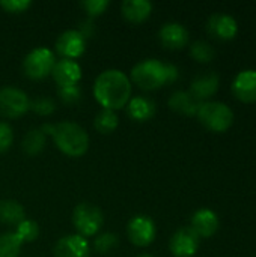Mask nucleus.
<instances>
[{
    "label": "nucleus",
    "instance_id": "nucleus-11",
    "mask_svg": "<svg viewBox=\"0 0 256 257\" xmlns=\"http://www.w3.org/2000/svg\"><path fill=\"white\" fill-rule=\"evenodd\" d=\"M231 89L238 101L246 104L256 102V69H244L238 72Z\"/></svg>",
    "mask_w": 256,
    "mask_h": 257
},
{
    "label": "nucleus",
    "instance_id": "nucleus-21",
    "mask_svg": "<svg viewBox=\"0 0 256 257\" xmlns=\"http://www.w3.org/2000/svg\"><path fill=\"white\" fill-rule=\"evenodd\" d=\"M26 220L24 208L17 200H0V221L8 226H18Z\"/></svg>",
    "mask_w": 256,
    "mask_h": 257
},
{
    "label": "nucleus",
    "instance_id": "nucleus-22",
    "mask_svg": "<svg viewBox=\"0 0 256 257\" xmlns=\"http://www.w3.org/2000/svg\"><path fill=\"white\" fill-rule=\"evenodd\" d=\"M119 119L116 111L109 110V108H101L94 120V126L98 133L101 134H112L118 128Z\"/></svg>",
    "mask_w": 256,
    "mask_h": 257
},
{
    "label": "nucleus",
    "instance_id": "nucleus-5",
    "mask_svg": "<svg viewBox=\"0 0 256 257\" xmlns=\"http://www.w3.org/2000/svg\"><path fill=\"white\" fill-rule=\"evenodd\" d=\"M104 217L100 208L92 203H80L74 208L72 212V224L77 229V235L88 238L94 236L103 227Z\"/></svg>",
    "mask_w": 256,
    "mask_h": 257
},
{
    "label": "nucleus",
    "instance_id": "nucleus-32",
    "mask_svg": "<svg viewBox=\"0 0 256 257\" xmlns=\"http://www.w3.org/2000/svg\"><path fill=\"white\" fill-rule=\"evenodd\" d=\"M12 140H14L12 128L6 122H2L0 120V155L5 154L11 148Z\"/></svg>",
    "mask_w": 256,
    "mask_h": 257
},
{
    "label": "nucleus",
    "instance_id": "nucleus-19",
    "mask_svg": "<svg viewBox=\"0 0 256 257\" xmlns=\"http://www.w3.org/2000/svg\"><path fill=\"white\" fill-rule=\"evenodd\" d=\"M127 113L133 120L146 122L155 114V104L146 96H134L127 104Z\"/></svg>",
    "mask_w": 256,
    "mask_h": 257
},
{
    "label": "nucleus",
    "instance_id": "nucleus-27",
    "mask_svg": "<svg viewBox=\"0 0 256 257\" xmlns=\"http://www.w3.org/2000/svg\"><path fill=\"white\" fill-rule=\"evenodd\" d=\"M116 245H118V236L113 233H101L94 241V248L100 254H109L116 248Z\"/></svg>",
    "mask_w": 256,
    "mask_h": 257
},
{
    "label": "nucleus",
    "instance_id": "nucleus-31",
    "mask_svg": "<svg viewBox=\"0 0 256 257\" xmlns=\"http://www.w3.org/2000/svg\"><path fill=\"white\" fill-rule=\"evenodd\" d=\"M80 6L88 12L89 17H97L106 11V8L109 6V2L107 0H83Z\"/></svg>",
    "mask_w": 256,
    "mask_h": 257
},
{
    "label": "nucleus",
    "instance_id": "nucleus-26",
    "mask_svg": "<svg viewBox=\"0 0 256 257\" xmlns=\"http://www.w3.org/2000/svg\"><path fill=\"white\" fill-rule=\"evenodd\" d=\"M17 236L21 239V242H32L39 236V226L33 220H23L15 230Z\"/></svg>",
    "mask_w": 256,
    "mask_h": 257
},
{
    "label": "nucleus",
    "instance_id": "nucleus-20",
    "mask_svg": "<svg viewBox=\"0 0 256 257\" xmlns=\"http://www.w3.org/2000/svg\"><path fill=\"white\" fill-rule=\"evenodd\" d=\"M199 104L189 90H177L169 98V107L184 116H196Z\"/></svg>",
    "mask_w": 256,
    "mask_h": 257
},
{
    "label": "nucleus",
    "instance_id": "nucleus-3",
    "mask_svg": "<svg viewBox=\"0 0 256 257\" xmlns=\"http://www.w3.org/2000/svg\"><path fill=\"white\" fill-rule=\"evenodd\" d=\"M180 71L172 63H163L157 59H146L139 62L131 69V80L143 90H155L169 83H174Z\"/></svg>",
    "mask_w": 256,
    "mask_h": 257
},
{
    "label": "nucleus",
    "instance_id": "nucleus-28",
    "mask_svg": "<svg viewBox=\"0 0 256 257\" xmlns=\"http://www.w3.org/2000/svg\"><path fill=\"white\" fill-rule=\"evenodd\" d=\"M54 108H56V104L48 96H38L33 101H30V105H29V110H32L33 113L39 116H48L54 111Z\"/></svg>",
    "mask_w": 256,
    "mask_h": 257
},
{
    "label": "nucleus",
    "instance_id": "nucleus-29",
    "mask_svg": "<svg viewBox=\"0 0 256 257\" xmlns=\"http://www.w3.org/2000/svg\"><path fill=\"white\" fill-rule=\"evenodd\" d=\"M57 95L62 99V102L71 105V104H77L81 98V90L78 87V84L75 86H66V87H59L57 89Z\"/></svg>",
    "mask_w": 256,
    "mask_h": 257
},
{
    "label": "nucleus",
    "instance_id": "nucleus-24",
    "mask_svg": "<svg viewBox=\"0 0 256 257\" xmlns=\"http://www.w3.org/2000/svg\"><path fill=\"white\" fill-rule=\"evenodd\" d=\"M21 245L23 242L15 232L0 235V257H18Z\"/></svg>",
    "mask_w": 256,
    "mask_h": 257
},
{
    "label": "nucleus",
    "instance_id": "nucleus-30",
    "mask_svg": "<svg viewBox=\"0 0 256 257\" xmlns=\"http://www.w3.org/2000/svg\"><path fill=\"white\" fill-rule=\"evenodd\" d=\"M32 6L30 0H2L0 8L9 14H21Z\"/></svg>",
    "mask_w": 256,
    "mask_h": 257
},
{
    "label": "nucleus",
    "instance_id": "nucleus-12",
    "mask_svg": "<svg viewBox=\"0 0 256 257\" xmlns=\"http://www.w3.org/2000/svg\"><path fill=\"white\" fill-rule=\"evenodd\" d=\"M207 30L217 39L231 41L238 33V23L232 15L228 14H214L208 18Z\"/></svg>",
    "mask_w": 256,
    "mask_h": 257
},
{
    "label": "nucleus",
    "instance_id": "nucleus-13",
    "mask_svg": "<svg viewBox=\"0 0 256 257\" xmlns=\"http://www.w3.org/2000/svg\"><path fill=\"white\" fill-rule=\"evenodd\" d=\"M219 86H220L219 75L216 72H207V74L198 75L192 81L189 92L198 102H205V101H210V98L217 93Z\"/></svg>",
    "mask_w": 256,
    "mask_h": 257
},
{
    "label": "nucleus",
    "instance_id": "nucleus-25",
    "mask_svg": "<svg viewBox=\"0 0 256 257\" xmlns=\"http://www.w3.org/2000/svg\"><path fill=\"white\" fill-rule=\"evenodd\" d=\"M190 54H192V57L196 62H201V63H208L216 56L214 48L207 41H196V42H193L192 47H190Z\"/></svg>",
    "mask_w": 256,
    "mask_h": 257
},
{
    "label": "nucleus",
    "instance_id": "nucleus-17",
    "mask_svg": "<svg viewBox=\"0 0 256 257\" xmlns=\"http://www.w3.org/2000/svg\"><path fill=\"white\" fill-rule=\"evenodd\" d=\"M160 42L169 50H180L189 42V30L180 23H166L158 32Z\"/></svg>",
    "mask_w": 256,
    "mask_h": 257
},
{
    "label": "nucleus",
    "instance_id": "nucleus-14",
    "mask_svg": "<svg viewBox=\"0 0 256 257\" xmlns=\"http://www.w3.org/2000/svg\"><path fill=\"white\" fill-rule=\"evenodd\" d=\"M53 257H89V242L80 235H68L57 241Z\"/></svg>",
    "mask_w": 256,
    "mask_h": 257
},
{
    "label": "nucleus",
    "instance_id": "nucleus-2",
    "mask_svg": "<svg viewBox=\"0 0 256 257\" xmlns=\"http://www.w3.org/2000/svg\"><path fill=\"white\" fill-rule=\"evenodd\" d=\"M41 131L45 136L50 134L57 149L68 157H83L89 149V136L78 123L60 122L56 125H44Z\"/></svg>",
    "mask_w": 256,
    "mask_h": 257
},
{
    "label": "nucleus",
    "instance_id": "nucleus-8",
    "mask_svg": "<svg viewBox=\"0 0 256 257\" xmlns=\"http://www.w3.org/2000/svg\"><path fill=\"white\" fill-rule=\"evenodd\" d=\"M128 239L137 247H148L154 242L157 229L155 223L148 215H136L127 226Z\"/></svg>",
    "mask_w": 256,
    "mask_h": 257
},
{
    "label": "nucleus",
    "instance_id": "nucleus-15",
    "mask_svg": "<svg viewBox=\"0 0 256 257\" xmlns=\"http://www.w3.org/2000/svg\"><path fill=\"white\" fill-rule=\"evenodd\" d=\"M51 75L59 87L75 86L81 78V68L75 60L60 59L54 63Z\"/></svg>",
    "mask_w": 256,
    "mask_h": 257
},
{
    "label": "nucleus",
    "instance_id": "nucleus-9",
    "mask_svg": "<svg viewBox=\"0 0 256 257\" xmlns=\"http://www.w3.org/2000/svg\"><path fill=\"white\" fill-rule=\"evenodd\" d=\"M199 244H201V238L189 226V227H181L174 233L169 247L175 257H192L198 253Z\"/></svg>",
    "mask_w": 256,
    "mask_h": 257
},
{
    "label": "nucleus",
    "instance_id": "nucleus-10",
    "mask_svg": "<svg viewBox=\"0 0 256 257\" xmlns=\"http://www.w3.org/2000/svg\"><path fill=\"white\" fill-rule=\"evenodd\" d=\"M86 50V38L80 33V30L69 29L59 35L56 41V51L62 56V59L74 60L80 57Z\"/></svg>",
    "mask_w": 256,
    "mask_h": 257
},
{
    "label": "nucleus",
    "instance_id": "nucleus-7",
    "mask_svg": "<svg viewBox=\"0 0 256 257\" xmlns=\"http://www.w3.org/2000/svg\"><path fill=\"white\" fill-rule=\"evenodd\" d=\"M30 99L21 89L5 86L0 89V116L5 119H17L29 111Z\"/></svg>",
    "mask_w": 256,
    "mask_h": 257
},
{
    "label": "nucleus",
    "instance_id": "nucleus-18",
    "mask_svg": "<svg viewBox=\"0 0 256 257\" xmlns=\"http://www.w3.org/2000/svg\"><path fill=\"white\" fill-rule=\"evenodd\" d=\"M121 12L130 23H143L152 12V5L148 0H125L121 5Z\"/></svg>",
    "mask_w": 256,
    "mask_h": 257
},
{
    "label": "nucleus",
    "instance_id": "nucleus-33",
    "mask_svg": "<svg viewBox=\"0 0 256 257\" xmlns=\"http://www.w3.org/2000/svg\"><path fill=\"white\" fill-rule=\"evenodd\" d=\"M137 257H154V256H151V254H139Z\"/></svg>",
    "mask_w": 256,
    "mask_h": 257
},
{
    "label": "nucleus",
    "instance_id": "nucleus-4",
    "mask_svg": "<svg viewBox=\"0 0 256 257\" xmlns=\"http://www.w3.org/2000/svg\"><path fill=\"white\" fill-rule=\"evenodd\" d=\"M196 117L207 130L213 133H225L234 123V111L228 104L220 101L201 102Z\"/></svg>",
    "mask_w": 256,
    "mask_h": 257
},
{
    "label": "nucleus",
    "instance_id": "nucleus-16",
    "mask_svg": "<svg viewBox=\"0 0 256 257\" xmlns=\"http://www.w3.org/2000/svg\"><path fill=\"white\" fill-rule=\"evenodd\" d=\"M220 221L217 214L213 209H198L193 217H192V224L190 227L195 230V233L199 238H211L213 235H216V232L219 230Z\"/></svg>",
    "mask_w": 256,
    "mask_h": 257
},
{
    "label": "nucleus",
    "instance_id": "nucleus-1",
    "mask_svg": "<svg viewBox=\"0 0 256 257\" xmlns=\"http://www.w3.org/2000/svg\"><path fill=\"white\" fill-rule=\"evenodd\" d=\"M94 96L103 108L116 111L131 99V81L122 71L107 69L97 77Z\"/></svg>",
    "mask_w": 256,
    "mask_h": 257
},
{
    "label": "nucleus",
    "instance_id": "nucleus-6",
    "mask_svg": "<svg viewBox=\"0 0 256 257\" xmlns=\"http://www.w3.org/2000/svg\"><path fill=\"white\" fill-rule=\"evenodd\" d=\"M56 57L51 50L47 47L33 48L23 60V71L32 80H42L48 77L54 68Z\"/></svg>",
    "mask_w": 256,
    "mask_h": 257
},
{
    "label": "nucleus",
    "instance_id": "nucleus-23",
    "mask_svg": "<svg viewBox=\"0 0 256 257\" xmlns=\"http://www.w3.org/2000/svg\"><path fill=\"white\" fill-rule=\"evenodd\" d=\"M44 146H45V134L41 131V128L30 130L23 139V151L29 157L38 155L44 149Z\"/></svg>",
    "mask_w": 256,
    "mask_h": 257
}]
</instances>
